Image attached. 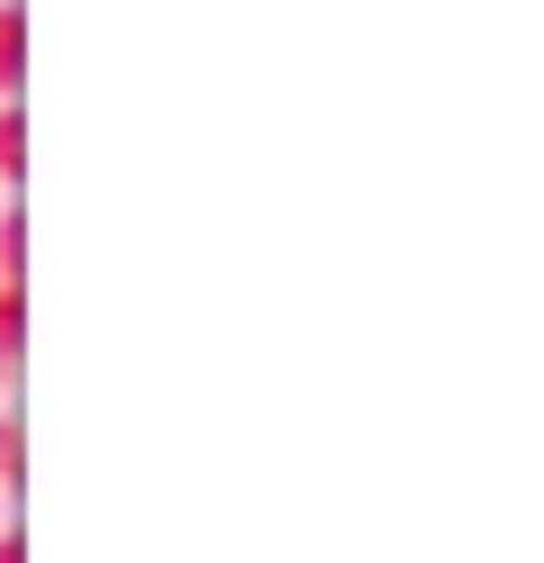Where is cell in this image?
<instances>
[{"mask_svg":"<svg viewBox=\"0 0 544 563\" xmlns=\"http://www.w3.org/2000/svg\"><path fill=\"white\" fill-rule=\"evenodd\" d=\"M27 173V128H19V100H0V183Z\"/></svg>","mask_w":544,"mask_h":563,"instance_id":"2","label":"cell"},{"mask_svg":"<svg viewBox=\"0 0 544 563\" xmlns=\"http://www.w3.org/2000/svg\"><path fill=\"white\" fill-rule=\"evenodd\" d=\"M0 373H10V355H0Z\"/></svg>","mask_w":544,"mask_h":563,"instance_id":"5","label":"cell"},{"mask_svg":"<svg viewBox=\"0 0 544 563\" xmlns=\"http://www.w3.org/2000/svg\"><path fill=\"white\" fill-rule=\"evenodd\" d=\"M0 355H19V282H0Z\"/></svg>","mask_w":544,"mask_h":563,"instance_id":"3","label":"cell"},{"mask_svg":"<svg viewBox=\"0 0 544 563\" xmlns=\"http://www.w3.org/2000/svg\"><path fill=\"white\" fill-rule=\"evenodd\" d=\"M0 473H10V418H0Z\"/></svg>","mask_w":544,"mask_h":563,"instance_id":"4","label":"cell"},{"mask_svg":"<svg viewBox=\"0 0 544 563\" xmlns=\"http://www.w3.org/2000/svg\"><path fill=\"white\" fill-rule=\"evenodd\" d=\"M19 74H27V10H19V0H0V100L19 91Z\"/></svg>","mask_w":544,"mask_h":563,"instance_id":"1","label":"cell"}]
</instances>
